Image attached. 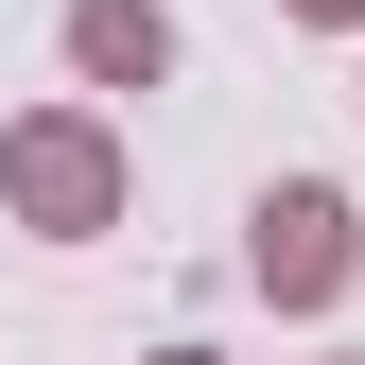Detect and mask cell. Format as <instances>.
I'll list each match as a JSON object with an SVG mask.
<instances>
[{"label": "cell", "instance_id": "obj_1", "mask_svg": "<svg viewBox=\"0 0 365 365\" xmlns=\"http://www.w3.org/2000/svg\"><path fill=\"white\" fill-rule=\"evenodd\" d=\"M122 122L105 105H35V122H0V209L35 226V244H105L122 226Z\"/></svg>", "mask_w": 365, "mask_h": 365}, {"label": "cell", "instance_id": "obj_2", "mask_svg": "<svg viewBox=\"0 0 365 365\" xmlns=\"http://www.w3.org/2000/svg\"><path fill=\"white\" fill-rule=\"evenodd\" d=\"M244 279L279 296V313H331V296L365 279V226H348V192H331V174H279V192L244 209Z\"/></svg>", "mask_w": 365, "mask_h": 365}, {"label": "cell", "instance_id": "obj_3", "mask_svg": "<svg viewBox=\"0 0 365 365\" xmlns=\"http://www.w3.org/2000/svg\"><path fill=\"white\" fill-rule=\"evenodd\" d=\"M70 70L87 87H174V0H70Z\"/></svg>", "mask_w": 365, "mask_h": 365}, {"label": "cell", "instance_id": "obj_4", "mask_svg": "<svg viewBox=\"0 0 365 365\" xmlns=\"http://www.w3.org/2000/svg\"><path fill=\"white\" fill-rule=\"evenodd\" d=\"M279 18H296V35H365V0H279Z\"/></svg>", "mask_w": 365, "mask_h": 365}, {"label": "cell", "instance_id": "obj_5", "mask_svg": "<svg viewBox=\"0 0 365 365\" xmlns=\"http://www.w3.org/2000/svg\"><path fill=\"white\" fill-rule=\"evenodd\" d=\"M157 365H226V348H157Z\"/></svg>", "mask_w": 365, "mask_h": 365}, {"label": "cell", "instance_id": "obj_6", "mask_svg": "<svg viewBox=\"0 0 365 365\" xmlns=\"http://www.w3.org/2000/svg\"><path fill=\"white\" fill-rule=\"evenodd\" d=\"M331 365H365V348H331Z\"/></svg>", "mask_w": 365, "mask_h": 365}]
</instances>
